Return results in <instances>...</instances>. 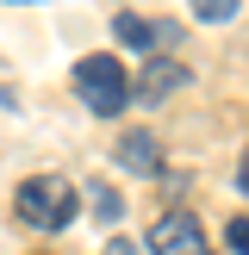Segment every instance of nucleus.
Here are the masks:
<instances>
[{"instance_id": "obj_7", "label": "nucleus", "mask_w": 249, "mask_h": 255, "mask_svg": "<svg viewBox=\"0 0 249 255\" xmlns=\"http://www.w3.org/2000/svg\"><path fill=\"white\" fill-rule=\"evenodd\" d=\"M224 249H231V255H249V212H237V218L224 224Z\"/></svg>"}, {"instance_id": "obj_1", "label": "nucleus", "mask_w": 249, "mask_h": 255, "mask_svg": "<svg viewBox=\"0 0 249 255\" xmlns=\"http://www.w3.org/2000/svg\"><path fill=\"white\" fill-rule=\"evenodd\" d=\"M69 81H75V100H81V106L94 112V119H119V112L137 100V81L124 75V62H119V56H106V50L81 56Z\"/></svg>"}, {"instance_id": "obj_8", "label": "nucleus", "mask_w": 249, "mask_h": 255, "mask_svg": "<svg viewBox=\"0 0 249 255\" xmlns=\"http://www.w3.org/2000/svg\"><path fill=\"white\" fill-rule=\"evenodd\" d=\"M193 19L218 25V19H237V0H193Z\"/></svg>"}, {"instance_id": "obj_12", "label": "nucleus", "mask_w": 249, "mask_h": 255, "mask_svg": "<svg viewBox=\"0 0 249 255\" xmlns=\"http://www.w3.org/2000/svg\"><path fill=\"white\" fill-rule=\"evenodd\" d=\"M0 106H19V100H12V87H0Z\"/></svg>"}, {"instance_id": "obj_11", "label": "nucleus", "mask_w": 249, "mask_h": 255, "mask_svg": "<svg viewBox=\"0 0 249 255\" xmlns=\"http://www.w3.org/2000/svg\"><path fill=\"white\" fill-rule=\"evenodd\" d=\"M237 187L249 193V149H243V162H237Z\"/></svg>"}, {"instance_id": "obj_5", "label": "nucleus", "mask_w": 249, "mask_h": 255, "mask_svg": "<svg viewBox=\"0 0 249 255\" xmlns=\"http://www.w3.org/2000/svg\"><path fill=\"white\" fill-rule=\"evenodd\" d=\"M174 87H187V62H174V56H149L143 75H137V106H162Z\"/></svg>"}, {"instance_id": "obj_9", "label": "nucleus", "mask_w": 249, "mask_h": 255, "mask_svg": "<svg viewBox=\"0 0 249 255\" xmlns=\"http://www.w3.org/2000/svg\"><path fill=\"white\" fill-rule=\"evenodd\" d=\"M87 199H94L100 218H119V199H112V187H87Z\"/></svg>"}, {"instance_id": "obj_13", "label": "nucleus", "mask_w": 249, "mask_h": 255, "mask_svg": "<svg viewBox=\"0 0 249 255\" xmlns=\"http://www.w3.org/2000/svg\"><path fill=\"white\" fill-rule=\"evenodd\" d=\"M12 6H37V0H12Z\"/></svg>"}, {"instance_id": "obj_2", "label": "nucleus", "mask_w": 249, "mask_h": 255, "mask_svg": "<svg viewBox=\"0 0 249 255\" xmlns=\"http://www.w3.org/2000/svg\"><path fill=\"white\" fill-rule=\"evenodd\" d=\"M12 212H19V224H31V231H69L75 212H81V199H75V181H62V174H31V181H19V193H12Z\"/></svg>"}, {"instance_id": "obj_3", "label": "nucleus", "mask_w": 249, "mask_h": 255, "mask_svg": "<svg viewBox=\"0 0 249 255\" xmlns=\"http://www.w3.org/2000/svg\"><path fill=\"white\" fill-rule=\"evenodd\" d=\"M143 249H149V255H212V243H206V231H199V218H193V212H187V206L162 212V218L149 224Z\"/></svg>"}, {"instance_id": "obj_4", "label": "nucleus", "mask_w": 249, "mask_h": 255, "mask_svg": "<svg viewBox=\"0 0 249 255\" xmlns=\"http://www.w3.org/2000/svg\"><path fill=\"white\" fill-rule=\"evenodd\" d=\"M112 37H119L124 50H143V56L181 50V25L174 19H143V12H119V19H112Z\"/></svg>"}, {"instance_id": "obj_10", "label": "nucleus", "mask_w": 249, "mask_h": 255, "mask_svg": "<svg viewBox=\"0 0 249 255\" xmlns=\"http://www.w3.org/2000/svg\"><path fill=\"white\" fill-rule=\"evenodd\" d=\"M100 255H143V243H131V237H112V243L100 249Z\"/></svg>"}, {"instance_id": "obj_6", "label": "nucleus", "mask_w": 249, "mask_h": 255, "mask_svg": "<svg viewBox=\"0 0 249 255\" xmlns=\"http://www.w3.org/2000/svg\"><path fill=\"white\" fill-rule=\"evenodd\" d=\"M112 162H119L124 174H162V137L156 131H124L119 143H112Z\"/></svg>"}]
</instances>
